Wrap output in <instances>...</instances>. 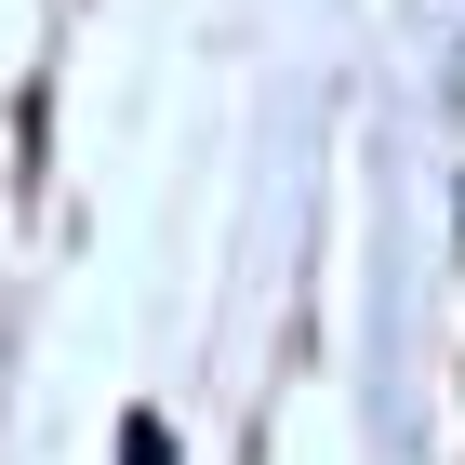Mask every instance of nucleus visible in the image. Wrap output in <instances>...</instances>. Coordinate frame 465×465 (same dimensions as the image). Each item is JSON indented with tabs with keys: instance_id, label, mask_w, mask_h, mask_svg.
Here are the masks:
<instances>
[{
	"instance_id": "f257e3e1",
	"label": "nucleus",
	"mask_w": 465,
	"mask_h": 465,
	"mask_svg": "<svg viewBox=\"0 0 465 465\" xmlns=\"http://www.w3.org/2000/svg\"><path fill=\"white\" fill-rule=\"evenodd\" d=\"M120 465H173V439H160V412H134V426H120Z\"/></svg>"
}]
</instances>
